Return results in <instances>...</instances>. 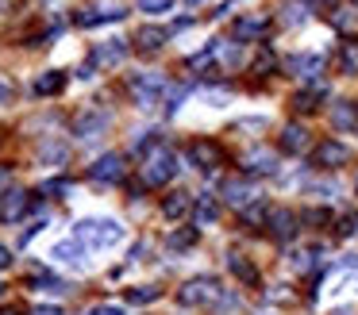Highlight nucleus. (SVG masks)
<instances>
[{
	"label": "nucleus",
	"instance_id": "f257e3e1",
	"mask_svg": "<svg viewBox=\"0 0 358 315\" xmlns=\"http://www.w3.org/2000/svg\"><path fill=\"white\" fill-rule=\"evenodd\" d=\"M73 238L89 250H112L127 238V230L116 219H78L73 223Z\"/></svg>",
	"mask_w": 358,
	"mask_h": 315
},
{
	"label": "nucleus",
	"instance_id": "f03ea898",
	"mask_svg": "<svg viewBox=\"0 0 358 315\" xmlns=\"http://www.w3.org/2000/svg\"><path fill=\"white\" fill-rule=\"evenodd\" d=\"M173 173H178V154L166 150V146H158V150H150L147 158H143V184H147V189L170 184Z\"/></svg>",
	"mask_w": 358,
	"mask_h": 315
},
{
	"label": "nucleus",
	"instance_id": "7ed1b4c3",
	"mask_svg": "<svg viewBox=\"0 0 358 315\" xmlns=\"http://www.w3.org/2000/svg\"><path fill=\"white\" fill-rule=\"evenodd\" d=\"M220 296H224V292H220V281H216V277H193V281H185V284H181V292H178V300H181L185 307L216 304Z\"/></svg>",
	"mask_w": 358,
	"mask_h": 315
},
{
	"label": "nucleus",
	"instance_id": "20e7f679",
	"mask_svg": "<svg viewBox=\"0 0 358 315\" xmlns=\"http://www.w3.org/2000/svg\"><path fill=\"white\" fill-rule=\"evenodd\" d=\"M127 89H131V96L139 108H155L158 96L166 92V77L162 73H135L131 81H127Z\"/></svg>",
	"mask_w": 358,
	"mask_h": 315
},
{
	"label": "nucleus",
	"instance_id": "39448f33",
	"mask_svg": "<svg viewBox=\"0 0 358 315\" xmlns=\"http://www.w3.org/2000/svg\"><path fill=\"white\" fill-rule=\"evenodd\" d=\"M350 161V150L339 142V138H324V142L312 150V166L316 169H339Z\"/></svg>",
	"mask_w": 358,
	"mask_h": 315
},
{
	"label": "nucleus",
	"instance_id": "423d86ee",
	"mask_svg": "<svg viewBox=\"0 0 358 315\" xmlns=\"http://www.w3.org/2000/svg\"><path fill=\"white\" fill-rule=\"evenodd\" d=\"M127 166H124V154H104V158H96L93 166H89V177H93L96 184H116L124 181Z\"/></svg>",
	"mask_w": 358,
	"mask_h": 315
},
{
	"label": "nucleus",
	"instance_id": "0eeeda50",
	"mask_svg": "<svg viewBox=\"0 0 358 315\" xmlns=\"http://www.w3.org/2000/svg\"><path fill=\"white\" fill-rule=\"evenodd\" d=\"M239 166H243V173H247V177H270V173H278V158H273L270 150H262V146H250V150L239 158Z\"/></svg>",
	"mask_w": 358,
	"mask_h": 315
},
{
	"label": "nucleus",
	"instance_id": "6e6552de",
	"mask_svg": "<svg viewBox=\"0 0 358 315\" xmlns=\"http://www.w3.org/2000/svg\"><path fill=\"white\" fill-rule=\"evenodd\" d=\"M27 212H31V192L8 189L4 196H0V219H4V223H20Z\"/></svg>",
	"mask_w": 358,
	"mask_h": 315
},
{
	"label": "nucleus",
	"instance_id": "1a4fd4ad",
	"mask_svg": "<svg viewBox=\"0 0 358 315\" xmlns=\"http://www.w3.org/2000/svg\"><path fill=\"white\" fill-rule=\"evenodd\" d=\"M189 161H193L196 169H204V173H208V169H216L220 161H224V150H220L216 142H204V138H196V142L189 146Z\"/></svg>",
	"mask_w": 358,
	"mask_h": 315
},
{
	"label": "nucleus",
	"instance_id": "9d476101",
	"mask_svg": "<svg viewBox=\"0 0 358 315\" xmlns=\"http://www.w3.org/2000/svg\"><path fill=\"white\" fill-rule=\"evenodd\" d=\"M224 200L235 207V212H243V207H247V204H255L258 196H255V189H250V181H247V177H231V181L224 184Z\"/></svg>",
	"mask_w": 358,
	"mask_h": 315
},
{
	"label": "nucleus",
	"instance_id": "9b49d317",
	"mask_svg": "<svg viewBox=\"0 0 358 315\" xmlns=\"http://www.w3.org/2000/svg\"><path fill=\"white\" fill-rule=\"evenodd\" d=\"M266 223H270V235L278 238V242H289V238L296 235V212H289V207H273Z\"/></svg>",
	"mask_w": 358,
	"mask_h": 315
},
{
	"label": "nucleus",
	"instance_id": "f8f14e48",
	"mask_svg": "<svg viewBox=\"0 0 358 315\" xmlns=\"http://www.w3.org/2000/svg\"><path fill=\"white\" fill-rule=\"evenodd\" d=\"M285 66L293 69V77H304V81H316V77L324 73V58H320V54H293Z\"/></svg>",
	"mask_w": 358,
	"mask_h": 315
},
{
	"label": "nucleus",
	"instance_id": "ddd939ff",
	"mask_svg": "<svg viewBox=\"0 0 358 315\" xmlns=\"http://www.w3.org/2000/svg\"><path fill=\"white\" fill-rule=\"evenodd\" d=\"M331 127L335 131H358V104L355 100H339V104H331Z\"/></svg>",
	"mask_w": 358,
	"mask_h": 315
},
{
	"label": "nucleus",
	"instance_id": "4468645a",
	"mask_svg": "<svg viewBox=\"0 0 358 315\" xmlns=\"http://www.w3.org/2000/svg\"><path fill=\"white\" fill-rule=\"evenodd\" d=\"M320 100H327V85L324 81H316L312 89L296 92V96H293V112L308 115V112H316V108H320Z\"/></svg>",
	"mask_w": 358,
	"mask_h": 315
},
{
	"label": "nucleus",
	"instance_id": "2eb2a0df",
	"mask_svg": "<svg viewBox=\"0 0 358 315\" xmlns=\"http://www.w3.org/2000/svg\"><path fill=\"white\" fill-rule=\"evenodd\" d=\"M266 35V20H235L231 27V43H258V38Z\"/></svg>",
	"mask_w": 358,
	"mask_h": 315
},
{
	"label": "nucleus",
	"instance_id": "dca6fc26",
	"mask_svg": "<svg viewBox=\"0 0 358 315\" xmlns=\"http://www.w3.org/2000/svg\"><path fill=\"white\" fill-rule=\"evenodd\" d=\"M166 38H170V31H166V27L147 23V27H139V35H135V46H139V50H147V54H155V50H162Z\"/></svg>",
	"mask_w": 358,
	"mask_h": 315
},
{
	"label": "nucleus",
	"instance_id": "f3484780",
	"mask_svg": "<svg viewBox=\"0 0 358 315\" xmlns=\"http://www.w3.org/2000/svg\"><path fill=\"white\" fill-rule=\"evenodd\" d=\"M281 150L285 154H301V150H308V131L301 127V123H289L285 131H281Z\"/></svg>",
	"mask_w": 358,
	"mask_h": 315
},
{
	"label": "nucleus",
	"instance_id": "a211bd4d",
	"mask_svg": "<svg viewBox=\"0 0 358 315\" xmlns=\"http://www.w3.org/2000/svg\"><path fill=\"white\" fill-rule=\"evenodd\" d=\"M50 258L66 261V265H85V246H81L78 238H66V242H55Z\"/></svg>",
	"mask_w": 358,
	"mask_h": 315
},
{
	"label": "nucleus",
	"instance_id": "6ab92c4d",
	"mask_svg": "<svg viewBox=\"0 0 358 315\" xmlns=\"http://www.w3.org/2000/svg\"><path fill=\"white\" fill-rule=\"evenodd\" d=\"M124 54H127V43H124V38H112V43L96 46L89 61H93V66H101V61H104V66H116V61H124Z\"/></svg>",
	"mask_w": 358,
	"mask_h": 315
},
{
	"label": "nucleus",
	"instance_id": "aec40b11",
	"mask_svg": "<svg viewBox=\"0 0 358 315\" xmlns=\"http://www.w3.org/2000/svg\"><path fill=\"white\" fill-rule=\"evenodd\" d=\"M104 127H108V115H104V112H85V115H78V123H73V131H78L81 138L101 135Z\"/></svg>",
	"mask_w": 358,
	"mask_h": 315
},
{
	"label": "nucleus",
	"instance_id": "412c9836",
	"mask_svg": "<svg viewBox=\"0 0 358 315\" xmlns=\"http://www.w3.org/2000/svg\"><path fill=\"white\" fill-rule=\"evenodd\" d=\"M189 207H193V196H189V192H170V196L162 200L166 219H181V215H189Z\"/></svg>",
	"mask_w": 358,
	"mask_h": 315
},
{
	"label": "nucleus",
	"instance_id": "4be33fe9",
	"mask_svg": "<svg viewBox=\"0 0 358 315\" xmlns=\"http://www.w3.org/2000/svg\"><path fill=\"white\" fill-rule=\"evenodd\" d=\"M62 89H66L62 69H47L43 77H35V92H39V96H55V92H62Z\"/></svg>",
	"mask_w": 358,
	"mask_h": 315
},
{
	"label": "nucleus",
	"instance_id": "5701e85b",
	"mask_svg": "<svg viewBox=\"0 0 358 315\" xmlns=\"http://www.w3.org/2000/svg\"><path fill=\"white\" fill-rule=\"evenodd\" d=\"M227 269L235 273V281H243V284H258V269L250 265L243 254H227Z\"/></svg>",
	"mask_w": 358,
	"mask_h": 315
},
{
	"label": "nucleus",
	"instance_id": "b1692460",
	"mask_svg": "<svg viewBox=\"0 0 358 315\" xmlns=\"http://www.w3.org/2000/svg\"><path fill=\"white\" fill-rule=\"evenodd\" d=\"M239 219H243V227H250V230L262 227V223L270 219V207H266V200H255V204H247V207L239 212Z\"/></svg>",
	"mask_w": 358,
	"mask_h": 315
},
{
	"label": "nucleus",
	"instance_id": "393cba45",
	"mask_svg": "<svg viewBox=\"0 0 358 315\" xmlns=\"http://www.w3.org/2000/svg\"><path fill=\"white\" fill-rule=\"evenodd\" d=\"M193 215H196V223H216L220 219V204H216V196H201L196 200V207H193Z\"/></svg>",
	"mask_w": 358,
	"mask_h": 315
},
{
	"label": "nucleus",
	"instance_id": "a878e982",
	"mask_svg": "<svg viewBox=\"0 0 358 315\" xmlns=\"http://www.w3.org/2000/svg\"><path fill=\"white\" fill-rule=\"evenodd\" d=\"M320 254H324L320 246H301V250L293 254V265L301 269V273H308V269H316V265H320Z\"/></svg>",
	"mask_w": 358,
	"mask_h": 315
},
{
	"label": "nucleus",
	"instance_id": "bb28decb",
	"mask_svg": "<svg viewBox=\"0 0 358 315\" xmlns=\"http://www.w3.org/2000/svg\"><path fill=\"white\" fill-rule=\"evenodd\" d=\"M339 69L343 73H358V43L355 38H347V43L339 46Z\"/></svg>",
	"mask_w": 358,
	"mask_h": 315
},
{
	"label": "nucleus",
	"instance_id": "cd10ccee",
	"mask_svg": "<svg viewBox=\"0 0 358 315\" xmlns=\"http://www.w3.org/2000/svg\"><path fill=\"white\" fill-rule=\"evenodd\" d=\"M216 58H220V66H224V69H235V66H239V58H243L239 43H216Z\"/></svg>",
	"mask_w": 358,
	"mask_h": 315
},
{
	"label": "nucleus",
	"instance_id": "c85d7f7f",
	"mask_svg": "<svg viewBox=\"0 0 358 315\" xmlns=\"http://www.w3.org/2000/svg\"><path fill=\"white\" fill-rule=\"evenodd\" d=\"M27 288H39V292H66V284L50 273H31L27 277Z\"/></svg>",
	"mask_w": 358,
	"mask_h": 315
},
{
	"label": "nucleus",
	"instance_id": "c756f323",
	"mask_svg": "<svg viewBox=\"0 0 358 315\" xmlns=\"http://www.w3.org/2000/svg\"><path fill=\"white\" fill-rule=\"evenodd\" d=\"M108 20H124V12L120 8H112V12H81L78 27H96V23H108Z\"/></svg>",
	"mask_w": 358,
	"mask_h": 315
},
{
	"label": "nucleus",
	"instance_id": "7c9ffc66",
	"mask_svg": "<svg viewBox=\"0 0 358 315\" xmlns=\"http://www.w3.org/2000/svg\"><path fill=\"white\" fill-rule=\"evenodd\" d=\"M331 23L339 31H355L358 27V8H335L331 12Z\"/></svg>",
	"mask_w": 358,
	"mask_h": 315
},
{
	"label": "nucleus",
	"instance_id": "2f4dec72",
	"mask_svg": "<svg viewBox=\"0 0 358 315\" xmlns=\"http://www.w3.org/2000/svg\"><path fill=\"white\" fill-rule=\"evenodd\" d=\"M158 296H162V288H155V284H143V288L127 292V300H131V304H155Z\"/></svg>",
	"mask_w": 358,
	"mask_h": 315
},
{
	"label": "nucleus",
	"instance_id": "473e14b6",
	"mask_svg": "<svg viewBox=\"0 0 358 315\" xmlns=\"http://www.w3.org/2000/svg\"><path fill=\"white\" fill-rule=\"evenodd\" d=\"M193 242H196V227H181V230H173V235H170L173 250H189Z\"/></svg>",
	"mask_w": 358,
	"mask_h": 315
},
{
	"label": "nucleus",
	"instance_id": "72a5a7b5",
	"mask_svg": "<svg viewBox=\"0 0 358 315\" xmlns=\"http://www.w3.org/2000/svg\"><path fill=\"white\" fill-rule=\"evenodd\" d=\"M212 61H216V43L208 46V50H201V54H193V58H189V69H208Z\"/></svg>",
	"mask_w": 358,
	"mask_h": 315
},
{
	"label": "nucleus",
	"instance_id": "f704fd0d",
	"mask_svg": "<svg viewBox=\"0 0 358 315\" xmlns=\"http://www.w3.org/2000/svg\"><path fill=\"white\" fill-rule=\"evenodd\" d=\"M355 227H358V215L350 212V215H343V219H339V227H335V235H339V238H347V235H355Z\"/></svg>",
	"mask_w": 358,
	"mask_h": 315
},
{
	"label": "nucleus",
	"instance_id": "c9c22d12",
	"mask_svg": "<svg viewBox=\"0 0 358 315\" xmlns=\"http://www.w3.org/2000/svg\"><path fill=\"white\" fill-rule=\"evenodd\" d=\"M139 8L143 12H170L173 0H139Z\"/></svg>",
	"mask_w": 358,
	"mask_h": 315
},
{
	"label": "nucleus",
	"instance_id": "e433bc0d",
	"mask_svg": "<svg viewBox=\"0 0 358 315\" xmlns=\"http://www.w3.org/2000/svg\"><path fill=\"white\" fill-rule=\"evenodd\" d=\"M301 219H304V223H312V227H324V223H327V212H324V207H312V212H304V215H301Z\"/></svg>",
	"mask_w": 358,
	"mask_h": 315
},
{
	"label": "nucleus",
	"instance_id": "4c0bfd02",
	"mask_svg": "<svg viewBox=\"0 0 358 315\" xmlns=\"http://www.w3.org/2000/svg\"><path fill=\"white\" fill-rule=\"evenodd\" d=\"M85 315H124V307H116V304H93Z\"/></svg>",
	"mask_w": 358,
	"mask_h": 315
},
{
	"label": "nucleus",
	"instance_id": "58836bf2",
	"mask_svg": "<svg viewBox=\"0 0 358 315\" xmlns=\"http://www.w3.org/2000/svg\"><path fill=\"white\" fill-rule=\"evenodd\" d=\"M31 315H66V312H62V307H58V304H39V307H35Z\"/></svg>",
	"mask_w": 358,
	"mask_h": 315
},
{
	"label": "nucleus",
	"instance_id": "ea45409f",
	"mask_svg": "<svg viewBox=\"0 0 358 315\" xmlns=\"http://www.w3.org/2000/svg\"><path fill=\"white\" fill-rule=\"evenodd\" d=\"M47 192H70V181H47Z\"/></svg>",
	"mask_w": 358,
	"mask_h": 315
},
{
	"label": "nucleus",
	"instance_id": "a19ab883",
	"mask_svg": "<svg viewBox=\"0 0 358 315\" xmlns=\"http://www.w3.org/2000/svg\"><path fill=\"white\" fill-rule=\"evenodd\" d=\"M12 265V250L8 246H0V269H8Z\"/></svg>",
	"mask_w": 358,
	"mask_h": 315
},
{
	"label": "nucleus",
	"instance_id": "79ce46f5",
	"mask_svg": "<svg viewBox=\"0 0 358 315\" xmlns=\"http://www.w3.org/2000/svg\"><path fill=\"white\" fill-rule=\"evenodd\" d=\"M12 96V89H8V85H0V100H8Z\"/></svg>",
	"mask_w": 358,
	"mask_h": 315
},
{
	"label": "nucleus",
	"instance_id": "37998d69",
	"mask_svg": "<svg viewBox=\"0 0 358 315\" xmlns=\"http://www.w3.org/2000/svg\"><path fill=\"white\" fill-rule=\"evenodd\" d=\"M331 315H355V307H339V312H331Z\"/></svg>",
	"mask_w": 358,
	"mask_h": 315
},
{
	"label": "nucleus",
	"instance_id": "c03bdc74",
	"mask_svg": "<svg viewBox=\"0 0 358 315\" xmlns=\"http://www.w3.org/2000/svg\"><path fill=\"white\" fill-rule=\"evenodd\" d=\"M0 315H20L16 307H0Z\"/></svg>",
	"mask_w": 358,
	"mask_h": 315
},
{
	"label": "nucleus",
	"instance_id": "a18cd8bd",
	"mask_svg": "<svg viewBox=\"0 0 358 315\" xmlns=\"http://www.w3.org/2000/svg\"><path fill=\"white\" fill-rule=\"evenodd\" d=\"M4 181H8V173H4V169H0V184H4Z\"/></svg>",
	"mask_w": 358,
	"mask_h": 315
},
{
	"label": "nucleus",
	"instance_id": "49530a36",
	"mask_svg": "<svg viewBox=\"0 0 358 315\" xmlns=\"http://www.w3.org/2000/svg\"><path fill=\"white\" fill-rule=\"evenodd\" d=\"M0 296H4V284H0Z\"/></svg>",
	"mask_w": 358,
	"mask_h": 315
},
{
	"label": "nucleus",
	"instance_id": "de8ad7c7",
	"mask_svg": "<svg viewBox=\"0 0 358 315\" xmlns=\"http://www.w3.org/2000/svg\"><path fill=\"white\" fill-rule=\"evenodd\" d=\"M189 4H201V0H189Z\"/></svg>",
	"mask_w": 358,
	"mask_h": 315
}]
</instances>
